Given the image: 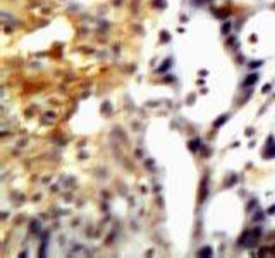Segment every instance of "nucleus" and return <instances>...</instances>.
<instances>
[{
    "instance_id": "2",
    "label": "nucleus",
    "mask_w": 275,
    "mask_h": 258,
    "mask_svg": "<svg viewBox=\"0 0 275 258\" xmlns=\"http://www.w3.org/2000/svg\"><path fill=\"white\" fill-rule=\"evenodd\" d=\"M256 81H257V75L251 74V75H249V76L247 78V80H246L245 83H246L247 85H251V84H254Z\"/></svg>"
},
{
    "instance_id": "1",
    "label": "nucleus",
    "mask_w": 275,
    "mask_h": 258,
    "mask_svg": "<svg viewBox=\"0 0 275 258\" xmlns=\"http://www.w3.org/2000/svg\"><path fill=\"white\" fill-rule=\"evenodd\" d=\"M258 231H253L251 233H247L245 238V244L248 246H253L257 243V240L260 236V233H257Z\"/></svg>"
}]
</instances>
